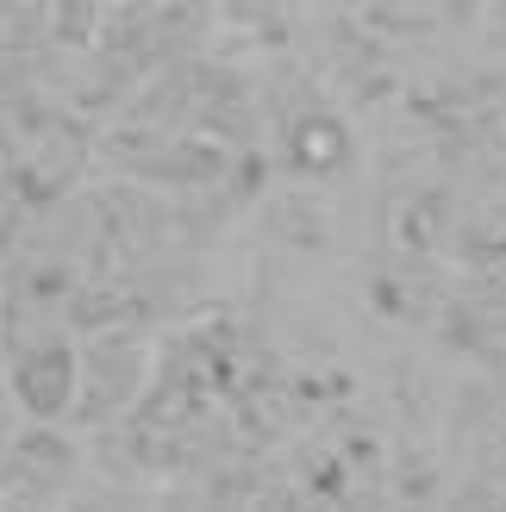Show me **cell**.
I'll return each instance as SVG.
<instances>
[{
	"mask_svg": "<svg viewBox=\"0 0 506 512\" xmlns=\"http://www.w3.org/2000/svg\"><path fill=\"white\" fill-rule=\"evenodd\" d=\"M75 350L69 344H32L13 356V394L32 419H63L75 406Z\"/></svg>",
	"mask_w": 506,
	"mask_h": 512,
	"instance_id": "obj_1",
	"label": "cell"
}]
</instances>
